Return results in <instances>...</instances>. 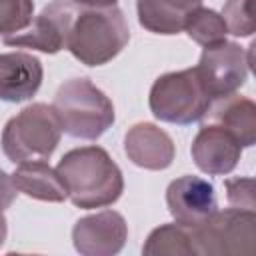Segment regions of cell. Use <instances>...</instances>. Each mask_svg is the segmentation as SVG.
Segmentation results:
<instances>
[{
    "instance_id": "cell-1",
    "label": "cell",
    "mask_w": 256,
    "mask_h": 256,
    "mask_svg": "<svg viewBox=\"0 0 256 256\" xmlns=\"http://www.w3.org/2000/svg\"><path fill=\"white\" fill-rule=\"evenodd\" d=\"M74 206L92 210L114 204L124 192V176L102 146L66 152L56 166Z\"/></svg>"
},
{
    "instance_id": "cell-2",
    "label": "cell",
    "mask_w": 256,
    "mask_h": 256,
    "mask_svg": "<svg viewBox=\"0 0 256 256\" xmlns=\"http://www.w3.org/2000/svg\"><path fill=\"white\" fill-rule=\"evenodd\" d=\"M130 40L122 10L114 6H78L68 30L66 50L84 66H102L116 58Z\"/></svg>"
},
{
    "instance_id": "cell-3",
    "label": "cell",
    "mask_w": 256,
    "mask_h": 256,
    "mask_svg": "<svg viewBox=\"0 0 256 256\" xmlns=\"http://www.w3.org/2000/svg\"><path fill=\"white\" fill-rule=\"evenodd\" d=\"M62 132L72 138L96 140L116 120L112 100L88 78L66 80L52 102Z\"/></svg>"
},
{
    "instance_id": "cell-4",
    "label": "cell",
    "mask_w": 256,
    "mask_h": 256,
    "mask_svg": "<svg viewBox=\"0 0 256 256\" xmlns=\"http://www.w3.org/2000/svg\"><path fill=\"white\" fill-rule=\"evenodd\" d=\"M62 126L52 106L34 102L10 118L2 130V150L14 164L48 160L60 144Z\"/></svg>"
},
{
    "instance_id": "cell-5",
    "label": "cell",
    "mask_w": 256,
    "mask_h": 256,
    "mask_svg": "<svg viewBox=\"0 0 256 256\" xmlns=\"http://www.w3.org/2000/svg\"><path fill=\"white\" fill-rule=\"evenodd\" d=\"M148 104L154 118L186 126L206 116L212 96L194 66L158 76L150 88Z\"/></svg>"
},
{
    "instance_id": "cell-6",
    "label": "cell",
    "mask_w": 256,
    "mask_h": 256,
    "mask_svg": "<svg viewBox=\"0 0 256 256\" xmlns=\"http://www.w3.org/2000/svg\"><path fill=\"white\" fill-rule=\"evenodd\" d=\"M192 228L196 256H234L256 250V214L244 208L216 210L208 220Z\"/></svg>"
},
{
    "instance_id": "cell-7",
    "label": "cell",
    "mask_w": 256,
    "mask_h": 256,
    "mask_svg": "<svg viewBox=\"0 0 256 256\" xmlns=\"http://www.w3.org/2000/svg\"><path fill=\"white\" fill-rule=\"evenodd\" d=\"M196 70L212 100H216L234 94L246 84L250 62L240 44L222 40L218 44L204 46Z\"/></svg>"
},
{
    "instance_id": "cell-8",
    "label": "cell",
    "mask_w": 256,
    "mask_h": 256,
    "mask_svg": "<svg viewBox=\"0 0 256 256\" xmlns=\"http://www.w3.org/2000/svg\"><path fill=\"white\" fill-rule=\"evenodd\" d=\"M78 4L70 0H54L42 8V12L32 20L26 32L12 34L4 38L6 46L32 48L44 54H56L66 48L68 30L74 20Z\"/></svg>"
},
{
    "instance_id": "cell-9",
    "label": "cell",
    "mask_w": 256,
    "mask_h": 256,
    "mask_svg": "<svg viewBox=\"0 0 256 256\" xmlns=\"http://www.w3.org/2000/svg\"><path fill=\"white\" fill-rule=\"evenodd\" d=\"M128 238V224L116 210H102L80 218L72 228V242L82 256H114Z\"/></svg>"
},
{
    "instance_id": "cell-10",
    "label": "cell",
    "mask_w": 256,
    "mask_h": 256,
    "mask_svg": "<svg viewBox=\"0 0 256 256\" xmlns=\"http://www.w3.org/2000/svg\"><path fill=\"white\" fill-rule=\"evenodd\" d=\"M166 206L172 218L184 226H198L218 210L214 186L192 174L180 176L168 184Z\"/></svg>"
},
{
    "instance_id": "cell-11",
    "label": "cell",
    "mask_w": 256,
    "mask_h": 256,
    "mask_svg": "<svg viewBox=\"0 0 256 256\" xmlns=\"http://www.w3.org/2000/svg\"><path fill=\"white\" fill-rule=\"evenodd\" d=\"M190 154L198 170L204 174L226 176L236 168L242 156V146L232 132L220 124L208 122L194 136Z\"/></svg>"
},
{
    "instance_id": "cell-12",
    "label": "cell",
    "mask_w": 256,
    "mask_h": 256,
    "mask_svg": "<svg viewBox=\"0 0 256 256\" xmlns=\"http://www.w3.org/2000/svg\"><path fill=\"white\" fill-rule=\"evenodd\" d=\"M124 152L132 164L144 170H166L176 156V146L156 124L138 122L124 136Z\"/></svg>"
},
{
    "instance_id": "cell-13",
    "label": "cell",
    "mask_w": 256,
    "mask_h": 256,
    "mask_svg": "<svg viewBox=\"0 0 256 256\" xmlns=\"http://www.w3.org/2000/svg\"><path fill=\"white\" fill-rule=\"evenodd\" d=\"M44 78L42 62L28 52L0 54V100L24 102L30 100Z\"/></svg>"
},
{
    "instance_id": "cell-14",
    "label": "cell",
    "mask_w": 256,
    "mask_h": 256,
    "mask_svg": "<svg viewBox=\"0 0 256 256\" xmlns=\"http://www.w3.org/2000/svg\"><path fill=\"white\" fill-rule=\"evenodd\" d=\"M208 122L220 124L236 136L242 148H250L256 142V104L240 94H228L212 100Z\"/></svg>"
},
{
    "instance_id": "cell-15",
    "label": "cell",
    "mask_w": 256,
    "mask_h": 256,
    "mask_svg": "<svg viewBox=\"0 0 256 256\" xmlns=\"http://www.w3.org/2000/svg\"><path fill=\"white\" fill-rule=\"evenodd\" d=\"M198 6H202V0H136L140 26L164 36L182 32Z\"/></svg>"
},
{
    "instance_id": "cell-16",
    "label": "cell",
    "mask_w": 256,
    "mask_h": 256,
    "mask_svg": "<svg viewBox=\"0 0 256 256\" xmlns=\"http://www.w3.org/2000/svg\"><path fill=\"white\" fill-rule=\"evenodd\" d=\"M10 176L16 190L26 194L28 198L42 202H64L68 198V190L58 170L46 164L44 160L20 162Z\"/></svg>"
},
{
    "instance_id": "cell-17",
    "label": "cell",
    "mask_w": 256,
    "mask_h": 256,
    "mask_svg": "<svg viewBox=\"0 0 256 256\" xmlns=\"http://www.w3.org/2000/svg\"><path fill=\"white\" fill-rule=\"evenodd\" d=\"M142 252L148 256H196L192 228L180 222L162 224L148 234Z\"/></svg>"
},
{
    "instance_id": "cell-18",
    "label": "cell",
    "mask_w": 256,
    "mask_h": 256,
    "mask_svg": "<svg viewBox=\"0 0 256 256\" xmlns=\"http://www.w3.org/2000/svg\"><path fill=\"white\" fill-rule=\"evenodd\" d=\"M184 32L196 44H200L204 48V46H212V44H218V42L226 40L228 28H226V22H224L220 12H216L212 8L198 6L190 14V18L184 26Z\"/></svg>"
},
{
    "instance_id": "cell-19",
    "label": "cell",
    "mask_w": 256,
    "mask_h": 256,
    "mask_svg": "<svg viewBox=\"0 0 256 256\" xmlns=\"http://www.w3.org/2000/svg\"><path fill=\"white\" fill-rule=\"evenodd\" d=\"M34 20V0H0V36L24 32Z\"/></svg>"
},
{
    "instance_id": "cell-20",
    "label": "cell",
    "mask_w": 256,
    "mask_h": 256,
    "mask_svg": "<svg viewBox=\"0 0 256 256\" xmlns=\"http://www.w3.org/2000/svg\"><path fill=\"white\" fill-rule=\"evenodd\" d=\"M222 18L226 22L228 34L246 38L254 34V16H252V0H226L222 8Z\"/></svg>"
},
{
    "instance_id": "cell-21",
    "label": "cell",
    "mask_w": 256,
    "mask_h": 256,
    "mask_svg": "<svg viewBox=\"0 0 256 256\" xmlns=\"http://www.w3.org/2000/svg\"><path fill=\"white\" fill-rule=\"evenodd\" d=\"M226 186V198L232 206L254 210L256 198H254V180L252 178H228L224 182Z\"/></svg>"
},
{
    "instance_id": "cell-22",
    "label": "cell",
    "mask_w": 256,
    "mask_h": 256,
    "mask_svg": "<svg viewBox=\"0 0 256 256\" xmlns=\"http://www.w3.org/2000/svg\"><path fill=\"white\" fill-rule=\"evenodd\" d=\"M16 194H18V190L12 182V176L0 168V210L2 212L12 206V202L16 200Z\"/></svg>"
},
{
    "instance_id": "cell-23",
    "label": "cell",
    "mask_w": 256,
    "mask_h": 256,
    "mask_svg": "<svg viewBox=\"0 0 256 256\" xmlns=\"http://www.w3.org/2000/svg\"><path fill=\"white\" fill-rule=\"evenodd\" d=\"M78 6H114L118 0H70Z\"/></svg>"
},
{
    "instance_id": "cell-24",
    "label": "cell",
    "mask_w": 256,
    "mask_h": 256,
    "mask_svg": "<svg viewBox=\"0 0 256 256\" xmlns=\"http://www.w3.org/2000/svg\"><path fill=\"white\" fill-rule=\"evenodd\" d=\"M6 234H8V222H6V218H4V214H2V210H0V246H2L4 240H6Z\"/></svg>"
}]
</instances>
